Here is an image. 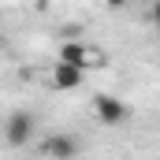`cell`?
Listing matches in <instances>:
<instances>
[{
  "label": "cell",
  "instance_id": "cell-3",
  "mask_svg": "<svg viewBox=\"0 0 160 160\" xmlns=\"http://www.w3.org/2000/svg\"><path fill=\"white\" fill-rule=\"evenodd\" d=\"M30 134H34V116H30V112H11V116H8V123H4V142H8L11 149L26 145Z\"/></svg>",
  "mask_w": 160,
  "mask_h": 160
},
{
  "label": "cell",
  "instance_id": "cell-1",
  "mask_svg": "<svg viewBox=\"0 0 160 160\" xmlns=\"http://www.w3.org/2000/svg\"><path fill=\"white\" fill-rule=\"evenodd\" d=\"M93 116H97V123H104V127H119V123H127L130 108L123 104L119 97H112V93H97L93 97Z\"/></svg>",
  "mask_w": 160,
  "mask_h": 160
},
{
  "label": "cell",
  "instance_id": "cell-2",
  "mask_svg": "<svg viewBox=\"0 0 160 160\" xmlns=\"http://www.w3.org/2000/svg\"><path fill=\"white\" fill-rule=\"evenodd\" d=\"M60 60H71V63H78L82 71H89V67H101L104 63V52L93 48V45H86V41H67L60 48Z\"/></svg>",
  "mask_w": 160,
  "mask_h": 160
},
{
  "label": "cell",
  "instance_id": "cell-7",
  "mask_svg": "<svg viewBox=\"0 0 160 160\" xmlns=\"http://www.w3.org/2000/svg\"><path fill=\"white\" fill-rule=\"evenodd\" d=\"M153 22H157V26H160V0H157V4H153Z\"/></svg>",
  "mask_w": 160,
  "mask_h": 160
},
{
  "label": "cell",
  "instance_id": "cell-6",
  "mask_svg": "<svg viewBox=\"0 0 160 160\" xmlns=\"http://www.w3.org/2000/svg\"><path fill=\"white\" fill-rule=\"evenodd\" d=\"M104 4H108L112 11H119V8H127V4H130V0H104Z\"/></svg>",
  "mask_w": 160,
  "mask_h": 160
},
{
  "label": "cell",
  "instance_id": "cell-5",
  "mask_svg": "<svg viewBox=\"0 0 160 160\" xmlns=\"http://www.w3.org/2000/svg\"><path fill=\"white\" fill-rule=\"evenodd\" d=\"M41 149H45V157H56V160H71V157H78V142H75V138H67V134L48 138Z\"/></svg>",
  "mask_w": 160,
  "mask_h": 160
},
{
  "label": "cell",
  "instance_id": "cell-4",
  "mask_svg": "<svg viewBox=\"0 0 160 160\" xmlns=\"http://www.w3.org/2000/svg\"><path fill=\"white\" fill-rule=\"evenodd\" d=\"M82 71L78 63H71V60H56V67H52V86L56 89H63V93H71V89H78L82 86Z\"/></svg>",
  "mask_w": 160,
  "mask_h": 160
}]
</instances>
